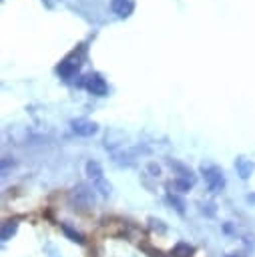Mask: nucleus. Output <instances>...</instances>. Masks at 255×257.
Returning <instances> with one entry per match:
<instances>
[{
	"mask_svg": "<svg viewBox=\"0 0 255 257\" xmlns=\"http://www.w3.org/2000/svg\"><path fill=\"white\" fill-rule=\"evenodd\" d=\"M203 177H205V183H207V187H209L211 193L221 191L223 185H225L223 173H221L217 167H203Z\"/></svg>",
	"mask_w": 255,
	"mask_h": 257,
	"instance_id": "nucleus-1",
	"label": "nucleus"
},
{
	"mask_svg": "<svg viewBox=\"0 0 255 257\" xmlns=\"http://www.w3.org/2000/svg\"><path fill=\"white\" fill-rule=\"evenodd\" d=\"M86 173H88V177H90V179H94V181H96V185L102 189V195H108L110 187H108V185H104V181H102V171H100V165H98L96 161H88V163H86Z\"/></svg>",
	"mask_w": 255,
	"mask_h": 257,
	"instance_id": "nucleus-2",
	"label": "nucleus"
},
{
	"mask_svg": "<svg viewBox=\"0 0 255 257\" xmlns=\"http://www.w3.org/2000/svg\"><path fill=\"white\" fill-rule=\"evenodd\" d=\"M72 128H74V133H78V135H82V137H90V135L96 133V124L90 122V120H86V118H76V120H72Z\"/></svg>",
	"mask_w": 255,
	"mask_h": 257,
	"instance_id": "nucleus-3",
	"label": "nucleus"
},
{
	"mask_svg": "<svg viewBox=\"0 0 255 257\" xmlns=\"http://www.w3.org/2000/svg\"><path fill=\"white\" fill-rule=\"evenodd\" d=\"M193 255H195V247L187 241H179L171 249V257H193Z\"/></svg>",
	"mask_w": 255,
	"mask_h": 257,
	"instance_id": "nucleus-4",
	"label": "nucleus"
},
{
	"mask_svg": "<svg viewBox=\"0 0 255 257\" xmlns=\"http://www.w3.org/2000/svg\"><path fill=\"white\" fill-rule=\"evenodd\" d=\"M235 167H237V171H239V175H241L243 179H247V177L251 175V171H253V163L247 161L245 157H239V159L235 161Z\"/></svg>",
	"mask_w": 255,
	"mask_h": 257,
	"instance_id": "nucleus-5",
	"label": "nucleus"
},
{
	"mask_svg": "<svg viewBox=\"0 0 255 257\" xmlns=\"http://www.w3.org/2000/svg\"><path fill=\"white\" fill-rule=\"evenodd\" d=\"M60 229H62V233H64V235H66V237H68L70 241H74V243H80V245L84 243V237H82V235H80L78 231H74V229H72L70 225L62 223V225H60Z\"/></svg>",
	"mask_w": 255,
	"mask_h": 257,
	"instance_id": "nucleus-6",
	"label": "nucleus"
},
{
	"mask_svg": "<svg viewBox=\"0 0 255 257\" xmlns=\"http://www.w3.org/2000/svg\"><path fill=\"white\" fill-rule=\"evenodd\" d=\"M16 229H18V223H16V221H6V223L2 225V241L12 239V235L16 233Z\"/></svg>",
	"mask_w": 255,
	"mask_h": 257,
	"instance_id": "nucleus-7",
	"label": "nucleus"
},
{
	"mask_svg": "<svg viewBox=\"0 0 255 257\" xmlns=\"http://www.w3.org/2000/svg\"><path fill=\"white\" fill-rule=\"evenodd\" d=\"M169 201L175 205V209H177L179 213H185V203H183V199H179L177 195H169Z\"/></svg>",
	"mask_w": 255,
	"mask_h": 257,
	"instance_id": "nucleus-8",
	"label": "nucleus"
},
{
	"mask_svg": "<svg viewBox=\"0 0 255 257\" xmlns=\"http://www.w3.org/2000/svg\"><path fill=\"white\" fill-rule=\"evenodd\" d=\"M227 257H243V255H237V253H231V255H227Z\"/></svg>",
	"mask_w": 255,
	"mask_h": 257,
	"instance_id": "nucleus-9",
	"label": "nucleus"
}]
</instances>
